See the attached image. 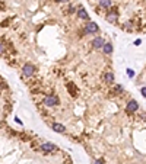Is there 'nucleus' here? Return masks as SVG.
I'll list each match as a JSON object with an SVG mask.
<instances>
[{"label":"nucleus","instance_id":"obj_1","mask_svg":"<svg viewBox=\"0 0 146 164\" xmlns=\"http://www.w3.org/2000/svg\"><path fill=\"white\" fill-rule=\"evenodd\" d=\"M59 103H60L59 97H57V96H54V94L47 96V97L44 99V105H45V106H57Z\"/></svg>","mask_w":146,"mask_h":164},{"label":"nucleus","instance_id":"obj_2","mask_svg":"<svg viewBox=\"0 0 146 164\" xmlns=\"http://www.w3.org/2000/svg\"><path fill=\"white\" fill-rule=\"evenodd\" d=\"M22 71H23V75H25V77H31V75L35 74V65H32V64L28 62V64L23 65Z\"/></svg>","mask_w":146,"mask_h":164},{"label":"nucleus","instance_id":"obj_3","mask_svg":"<svg viewBox=\"0 0 146 164\" xmlns=\"http://www.w3.org/2000/svg\"><path fill=\"white\" fill-rule=\"evenodd\" d=\"M98 25L96 23H94V22H88L86 23V28H85V32L86 34H89V35H94V34H96L98 32Z\"/></svg>","mask_w":146,"mask_h":164},{"label":"nucleus","instance_id":"obj_4","mask_svg":"<svg viewBox=\"0 0 146 164\" xmlns=\"http://www.w3.org/2000/svg\"><path fill=\"white\" fill-rule=\"evenodd\" d=\"M117 18H118V13H117V9H113L110 10L108 13H107V20L111 23H115L117 22Z\"/></svg>","mask_w":146,"mask_h":164},{"label":"nucleus","instance_id":"obj_5","mask_svg":"<svg viewBox=\"0 0 146 164\" xmlns=\"http://www.w3.org/2000/svg\"><path fill=\"white\" fill-rule=\"evenodd\" d=\"M105 42H104V39L101 38V36H96L95 39L92 41V45H94V48H96V49H99V48H102V45H104Z\"/></svg>","mask_w":146,"mask_h":164},{"label":"nucleus","instance_id":"obj_6","mask_svg":"<svg viewBox=\"0 0 146 164\" xmlns=\"http://www.w3.org/2000/svg\"><path fill=\"white\" fill-rule=\"evenodd\" d=\"M139 109V103L136 100H130L127 103V112H136Z\"/></svg>","mask_w":146,"mask_h":164},{"label":"nucleus","instance_id":"obj_7","mask_svg":"<svg viewBox=\"0 0 146 164\" xmlns=\"http://www.w3.org/2000/svg\"><path fill=\"white\" fill-rule=\"evenodd\" d=\"M41 150L51 152V151H56V145H53V144H50V142H47V144H42L41 145Z\"/></svg>","mask_w":146,"mask_h":164},{"label":"nucleus","instance_id":"obj_8","mask_svg":"<svg viewBox=\"0 0 146 164\" xmlns=\"http://www.w3.org/2000/svg\"><path fill=\"white\" fill-rule=\"evenodd\" d=\"M78 16L80 19H85V20L89 19V15L86 13V10H85V9H78Z\"/></svg>","mask_w":146,"mask_h":164},{"label":"nucleus","instance_id":"obj_9","mask_svg":"<svg viewBox=\"0 0 146 164\" xmlns=\"http://www.w3.org/2000/svg\"><path fill=\"white\" fill-rule=\"evenodd\" d=\"M53 129H54L56 132H64V131H66V128H64L63 125H60V124H54L53 125Z\"/></svg>","mask_w":146,"mask_h":164},{"label":"nucleus","instance_id":"obj_10","mask_svg":"<svg viewBox=\"0 0 146 164\" xmlns=\"http://www.w3.org/2000/svg\"><path fill=\"white\" fill-rule=\"evenodd\" d=\"M102 49H104L105 54H111L113 52V45L111 44H104L102 45Z\"/></svg>","mask_w":146,"mask_h":164},{"label":"nucleus","instance_id":"obj_11","mask_svg":"<svg viewBox=\"0 0 146 164\" xmlns=\"http://www.w3.org/2000/svg\"><path fill=\"white\" fill-rule=\"evenodd\" d=\"M104 80L105 81H108V83L114 81V75H113V73H107V74L104 75Z\"/></svg>","mask_w":146,"mask_h":164},{"label":"nucleus","instance_id":"obj_12","mask_svg":"<svg viewBox=\"0 0 146 164\" xmlns=\"http://www.w3.org/2000/svg\"><path fill=\"white\" fill-rule=\"evenodd\" d=\"M99 5L102 6V7H105V9H107V7H110V6H111V0H99Z\"/></svg>","mask_w":146,"mask_h":164},{"label":"nucleus","instance_id":"obj_13","mask_svg":"<svg viewBox=\"0 0 146 164\" xmlns=\"http://www.w3.org/2000/svg\"><path fill=\"white\" fill-rule=\"evenodd\" d=\"M127 75H129V77H133V75H134L133 70H127Z\"/></svg>","mask_w":146,"mask_h":164},{"label":"nucleus","instance_id":"obj_14","mask_svg":"<svg viewBox=\"0 0 146 164\" xmlns=\"http://www.w3.org/2000/svg\"><path fill=\"white\" fill-rule=\"evenodd\" d=\"M3 51H5V47L0 44V54H3Z\"/></svg>","mask_w":146,"mask_h":164},{"label":"nucleus","instance_id":"obj_15","mask_svg":"<svg viewBox=\"0 0 146 164\" xmlns=\"http://www.w3.org/2000/svg\"><path fill=\"white\" fill-rule=\"evenodd\" d=\"M140 44H142L140 39H136V41H134V45H140Z\"/></svg>","mask_w":146,"mask_h":164},{"label":"nucleus","instance_id":"obj_16","mask_svg":"<svg viewBox=\"0 0 146 164\" xmlns=\"http://www.w3.org/2000/svg\"><path fill=\"white\" fill-rule=\"evenodd\" d=\"M95 164H104V161H102V160H98V161H95Z\"/></svg>","mask_w":146,"mask_h":164},{"label":"nucleus","instance_id":"obj_17","mask_svg":"<svg viewBox=\"0 0 146 164\" xmlns=\"http://www.w3.org/2000/svg\"><path fill=\"white\" fill-rule=\"evenodd\" d=\"M56 2H69V0H56Z\"/></svg>","mask_w":146,"mask_h":164}]
</instances>
